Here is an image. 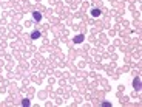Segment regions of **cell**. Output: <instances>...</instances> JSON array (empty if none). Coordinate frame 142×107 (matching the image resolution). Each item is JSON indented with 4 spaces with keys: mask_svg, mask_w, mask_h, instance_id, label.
Returning a JSON list of instances; mask_svg holds the SVG:
<instances>
[{
    "mask_svg": "<svg viewBox=\"0 0 142 107\" xmlns=\"http://www.w3.org/2000/svg\"><path fill=\"white\" fill-rule=\"evenodd\" d=\"M133 87H134L136 90H141V78H139V76L133 79Z\"/></svg>",
    "mask_w": 142,
    "mask_h": 107,
    "instance_id": "6da1fadb",
    "label": "cell"
},
{
    "mask_svg": "<svg viewBox=\"0 0 142 107\" xmlns=\"http://www.w3.org/2000/svg\"><path fill=\"white\" fill-rule=\"evenodd\" d=\"M84 39H85L84 34H77L74 39H73V40H74V44H82V42H84Z\"/></svg>",
    "mask_w": 142,
    "mask_h": 107,
    "instance_id": "7a4b0ae2",
    "label": "cell"
},
{
    "mask_svg": "<svg viewBox=\"0 0 142 107\" xmlns=\"http://www.w3.org/2000/svg\"><path fill=\"white\" fill-rule=\"evenodd\" d=\"M100 14H102V11L99 8H93V9H91V16H93V17H99Z\"/></svg>",
    "mask_w": 142,
    "mask_h": 107,
    "instance_id": "3957f363",
    "label": "cell"
},
{
    "mask_svg": "<svg viewBox=\"0 0 142 107\" xmlns=\"http://www.w3.org/2000/svg\"><path fill=\"white\" fill-rule=\"evenodd\" d=\"M32 19H34L36 22L42 20V14H40V12H39V11H34V12H32Z\"/></svg>",
    "mask_w": 142,
    "mask_h": 107,
    "instance_id": "277c9868",
    "label": "cell"
},
{
    "mask_svg": "<svg viewBox=\"0 0 142 107\" xmlns=\"http://www.w3.org/2000/svg\"><path fill=\"white\" fill-rule=\"evenodd\" d=\"M40 36H42V33H40V31L34 30V31H32V33H31V39H34V40H36V39H39V37H40Z\"/></svg>",
    "mask_w": 142,
    "mask_h": 107,
    "instance_id": "5b68a950",
    "label": "cell"
},
{
    "mask_svg": "<svg viewBox=\"0 0 142 107\" xmlns=\"http://www.w3.org/2000/svg\"><path fill=\"white\" fill-rule=\"evenodd\" d=\"M22 106H23V107H28V106H29V99H22Z\"/></svg>",
    "mask_w": 142,
    "mask_h": 107,
    "instance_id": "8992f818",
    "label": "cell"
}]
</instances>
